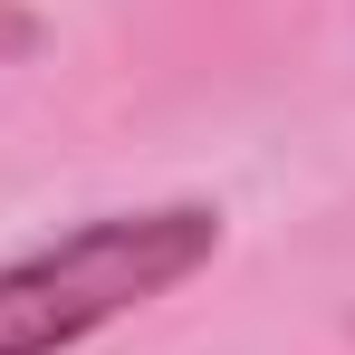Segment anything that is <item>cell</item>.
I'll return each instance as SVG.
<instances>
[{
	"instance_id": "cell-1",
	"label": "cell",
	"mask_w": 355,
	"mask_h": 355,
	"mask_svg": "<svg viewBox=\"0 0 355 355\" xmlns=\"http://www.w3.org/2000/svg\"><path fill=\"white\" fill-rule=\"evenodd\" d=\"M221 211L211 202H154V211H96L77 231L0 259V355H67L96 327L173 297L221 259Z\"/></svg>"
},
{
	"instance_id": "cell-2",
	"label": "cell",
	"mask_w": 355,
	"mask_h": 355,
	"mask_svg": "<svg viewBox=\"0 0 355 355\" xmlns=\"http://www.w3.org/2000/svg\"><path fill=\"white\" fill-rule=\"evenodd\" d=\"M39 39H49V19H39L29 0H0V67H10V58H39Z\"/></svg>"
}]
</instances>
